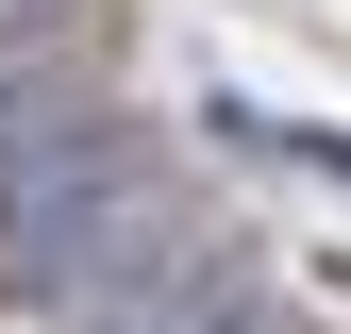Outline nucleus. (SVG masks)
I'll use <instances>...</instances> for the list:
<instances>
[{"instance_id": "f257e3e1", "label": "nucleus", "mask_w": 351, "mask_h": 334, "mask_svg": "<svg viewBox=\"0 0 351 334\" xmlns=\"http://www.w3.org/2000/svg\"><path fill=\"white\" fill-rule=\"evenodd\" d=\"M84 117H101L84 51H34V34H0V201H17V167H34V151H67Z\"/></svg>"}, {"instance_id": "f03ea898", "label": "nucleus", "mask_w": 351, "mask_h": 334, "mask_svg": "<svg viewBox=\"0 0 351 334\" xmlns=\"http://www.w3.org/2000/svg\"><path fill=\"white\" fill-rule=\"evenodd\" d=\"M167 334H268V301H251V284H217L201 318H167Z\"/></svg>"}]
</instances>
